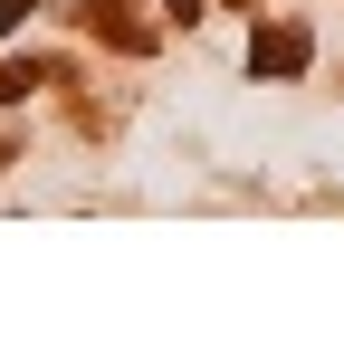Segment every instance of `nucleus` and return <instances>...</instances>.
Instances as JSON below:
<instances>
[{
	"instance_id": "nucleus-1",
	"label": "nucleus",
	"mask_w": 344,
	"mask_h": 353,
	"mask_svg": "<svg viewBox=\"0 0 344 353\" xmlns=\"http://www.w3.org/2000/svg\"><path fill=\"white\" fill-rule=\"evenodd\" d=\"M249 67H258V77H296V67H306V29H296V19H278V29H258V48H249Z\"/></svg>"
},
{
	"instance_id": "nucleus-2",
	"label": "nucleus",
	"mask_w": 344,
	"mask_h": 353,
	"mask_svg": "<svg viewBox=\"0 0 344 353\" xmlns=\"http://www.w3.org/2000/svg\"><path fill=\"white\" fill-rule=\"evenodd\" d=\"M29 86H39V67H0V105H19Z\"/></svg>"
},
{
	"instance_id": "nucleus-3",
	"label": "nucleus",
	"mask_w": 344,
	"mask_h": 353,
	"mask_svg": "<svg viewBox=\"0 0 344 353\" xmlns=\"http://www.w3.org/2000/svg\"><path fill=\"white\" fill-rule=\"evenodd\" d=\"M29 10H39V0H0V29H19V19H29Z\"/></svg>"
},
{
	"instance_id": "nucleus-4",
	"label": "nucleus",
	"mask_w": 344,
	"mask_h": 353,
	"mask_svg": "<svg viewBox=\"0 0 344 353\" xmlns=\"http://www.w3.org/2000/svg\"><path fill=\"white\" fill-rule=\"evenodd\" d=\"M163 10H172V19H201V0H163Z\"/></svg>"
}]
</instances>
